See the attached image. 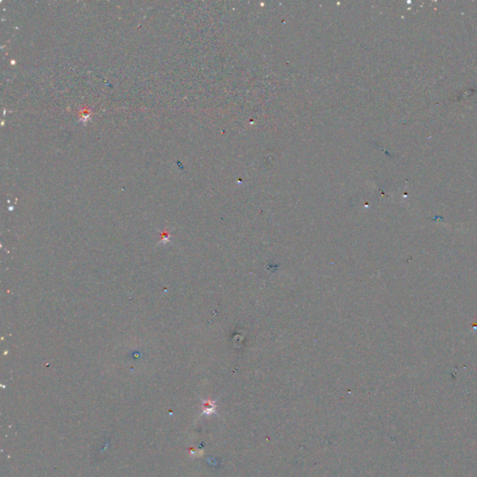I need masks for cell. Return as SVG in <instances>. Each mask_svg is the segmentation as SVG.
I'll use <instances>...</instances> for the list:
<instances>
[{
  "instance_id": "cell-1",
  "label": "cell",
  "mask_w": 477,
  "mask_h": 477,
  "mask_svg": "<svg viewBox=\"0 0 477 477\" xmlns=\"http://www.w3.org/2000/svg\"><path fill=\"white\" fill-rule=\"evenodd\" d=\"M216 400L215 401H206L204 402V410H203V415L210 416V415H218L216 411Z\"/></svg>"
}]
</instances>
